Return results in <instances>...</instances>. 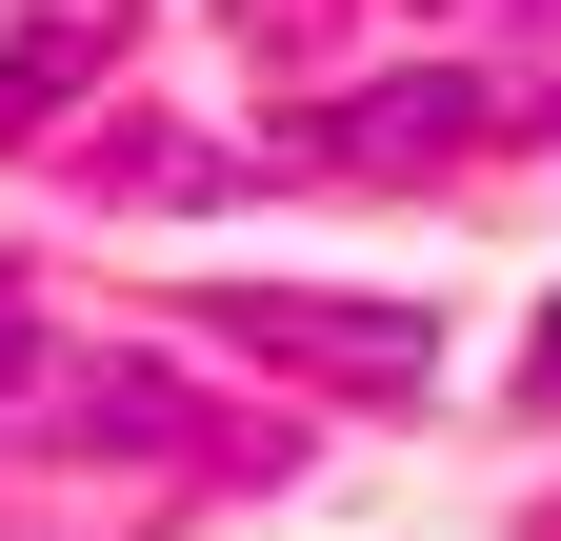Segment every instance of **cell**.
<instances>
[{"instance_id": "cell-1", "label": "cell", "mask_w": 561, "mask_h": 541, "mask_svg": "<svg viewBox=\"0 0 561 541\" xmlns=\"http://www.w3.org/2000/svg\"><path fill=\"white\" fill-rule=\"evenodd\" d=\"M502 81H461V60H421V81H341L321 120H280L261 141V181H442V161H481L502 141Z\"/></svg>"}, {"instance_id": "cell-2", "label": "cell", "mask_w": 561, "mask_h": 541, "mask_svg": "<svg viewBox=\"0 0 561 541\" xmlns=\"http://www.w3.org/2000/svg\"><path fill=\"white\" fill-rule=\"evenodd\" d=\"M241 361H301V381H442V301H321V281H221L201 301Z\"/></svg>"}, {"instance_id": "cell-3", "label": "cell", "mask_w": 561, "mask_h": 541, "mask_svg": "<svg viewBox=\"0 0 561 541\" xmlns=\"http://www.w3.org/2000/svg\"><path fill=\"white\" fill-rule=\"evenodd\" d=\"M121 21H140V0H21V21H0V120H60L121 60Z\"/></svg>"}, {"instance_id": "cell-4", "label": "cell", "mask_w": 561, "mask_h": 541, "mask_svg": "<svg viewBox=\"0 0 561 541\" xmlns=\"http://www.w3.org/2000/svg\"><path fill=\"white\" fill-rule=\"evenodd\" d=\"M0 381H21V281H0Z\"/></svg>"}, {"instance_id": "cell-5", "label": "cell", "mask_w": 561, "mask_h": 541, "mask_svg": "<svg viewBox=\"0 0 561 541\" xmlns=\"http://www.w3.org/2000/svg\"><path fill=\"white\" fill-rule=\"evenodd\" d=\"M421 21H502V0H421Z\"/></svg>"}]
</instances>
